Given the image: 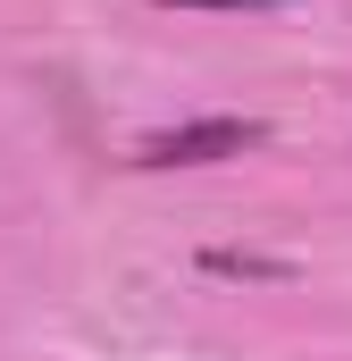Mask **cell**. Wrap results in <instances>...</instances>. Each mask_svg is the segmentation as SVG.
<instances>
[{"label":"cell","instance_id":"cell-1","mask_svg":"<svg viewBox=\"0 0 352 361\" xmlns=\"http://www.w3.org/2000/svg\"><path fill=\"white\" fill-rule=\"evenodd\" d=\"M268 126L260 118H184L134 143V169H201V160H244Z\"/></svg>","mask_w":352,"mask_h":361},{"label":"cell","instance_id":"cell-3","mask_svg":"<svg viewBox=\"0 0 352 361\" xmlns=\"http://www.w3.org/2000/svg\"><path fill=\"white\" fill-rule=\"evenodd\" d=\"M160 8H277V0H160Z\"/></svg>","mask_w":352,"mask_h":361},{"label":"cell","instance_id":"cell-2","mask_svg":"<svg viewBox=\"0 0 352 361\" xmlns=\"http://www.w3.org/2000/svg\"><path fill=\"white\" fill-rule=\"evenodd\" d=\"M218 277H285V261H260V252H210Z\"/></svg>","mask_w":352,"mask_h":361}]
</instances>
